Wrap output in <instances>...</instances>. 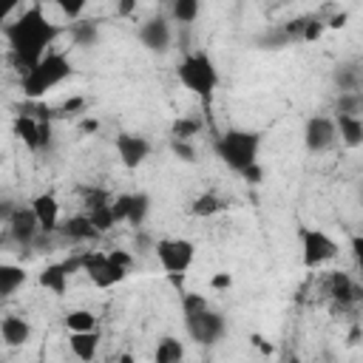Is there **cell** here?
I'll return each instance as SVG.
<instances>
[{
    "mask_svg": "<svg viewBox=\"0 0 363 363\" xmlns=\"http://www.w3.org/2000/svg\"><path fill=\"white\" fill-rule=\"evenodd\" d=\"M62 34V26L51 23L43 11V6H28L14 17L11 23L3 26V37L11 54V62L17 65L20 77L31 71L54 45V40Z\"/></svg>",
    "mask_w": 363,
    "mask_h": 363,
    "instance_id": "obj_1",
    "label": "cell"
},
{
    "mask_svg": "<svg viewBox=\"0 0 363 363\" xmlns=\"http://www.w3.org/2000/svg\"><path fill=\"white\" fill-rule=\"evenodd\" d=\"M182 315H184V329L190 340L201 346H213L224 337L227 323L224 315L216 312L201 292H182Z\"/></svg>",
    "mask_w": 363,
    "mask_h": 363,
    "instance_id": "obj_2",
    "label": "cell"
},
{
    "mask_svg": "<svg viewBox=\"0 0 363 363\" xmlns=\"http://www.w3.org/2000/svg\"><path fill=\"white\" fill-rule=\"evenodd\" d=\"M71 74H74L71 60H68L62 51H48L31 71H26V74L20 77V91H23L26 99L40 102L48 91H54L57 85H62Z\"/></svg>",
    "mask_w": 363,
    "mask_h": 363,
    "instance_id": "obj_3",
    "label": "cell"
},
{
    "mask_svg": "<svg viewBox=\"0 0 363 363\" xmlns=\"http://www.w3.org/2000/svg\"><path fill=\"white\" fill-rule=\"evenodd\" d=\"M216 156L238 176H244L252 164H258V150H261V133L258 130H244V128H230L213 142Z\"/></svg>",
    "mask_w": 363,
    "mask_h": 363,
    "instance_id": "obj_4",
    "label": "cell"
},
{
    "mask_svg": "<svg viewBox=\"0 0 363 363\" xmlns=\"http://www.w3.org/2000/svg\"><path fill=\"white\" fill-rule=\"evenodd\" d=\"M176 77L190 94L204 96V99H210L216 94V88H218V68H216V62H213V57L207 51H190L179 62Z\"/></svg>",
    "mask_w": 363,
    "mask_h": 363,
    "instance_id": "obj_5",
    "label": "cell"
},
{
    "mask_svg": "<svg viewBox=\"0 0 363 363\" xmlns=\"http://www.w3.org/2000/svg\"><path fill=\"white\" fill-rule=\"evenodd\" d=\"M298 241H301V261L306 269H320L329 261H335L340 252L337 241L320 227H309V224L298 227Z\"/></svg>",
    "mask_w": 363,
    "mask_h": 363,
    "instance_id": "obj_6",
    "label": "cell"
},
{
    "mask_svg": "<svg viewBox=\"0 0 363 363\" xmlns=\"http://www.w3.org/2000/svg\"><path fill=\"white\" fill-rule=\"evenodd\" d=\"M159 267L179 284L184 278V272L193 267L196 261V244L190 238H159L153 247Z\"/></svg>",
    "mask_w": 363,
    "mask_h": 363,
    "instance_id": "obj_7",
    "label": "cell"
},
{
    "mask_svg": "<svg viewBox=\"0 0 363 363\" xmlns=\"http://www.w3.org/2000/svg\"><path fill=\"white\" fill-rule=\"evenodd\" d=\"M79 258H82V272L88 275V281L96 289H111V286L122 284L130 272L122 264H116L108 250L105 252L102 250H85V252H79Z\"/></svg>",
    "mask_w": 363,
    "mask_h": 363,
    "instance_id": "obj_8",
    "label": "cell"
},
{
    "mask_svg": "<svg viewBox=\"0 0 363 363\" xmlns=\"http://www.w3.org/2000/svg\"><path fill=\"white\" fill-rule=\"evenodd\" d=\"M11 133L23 142V147H28L31 153H40L43 147H48L51 142V128L45 119H37L34 113H28L26 108L11 119Z\"/></svg>",
    "mask_w": 363,
    "mask_h": 363,
    "instance_id": "obj_9",
    "label": "cell"
},
{
    "mask_svg": "<svg viewBox=\"0 0 363 363\" xmlns=\"http://www.w3.org/2000/svg\"><path fill=\"white\" fill-rule=\"evenodd\" d=\"M337 142V122L335 116L326 113H315L306 119L303 125V145L309 153H323Z\"/></svg>",
    "mask_w": 363,
    "mask_h": 363,
    "instance_id": "obj_10",
    "label": "cell"
},
{
    "mask_svg": "<svg viewBox=\"0 0 363 363\" xmlns=\"http://www.w3.org/2000/svg\"><path fill=\"white\" fill-rule=\"evenodd\" d=\"M113 150H116V156H119L122 167L136 170V167H142V164L147 162V156H150L153 145H150V139H147V136L125 130V133H116V136H113Z\"/></svg>",
    "mask_w": 363,
    "mask_h": 363,
    "instance_id": "obj_11",
    "label": "cell"
},
{
    "mask_svg": "<svg viewBox=\"0 0 363 363\" xmlns=\"http://www.w3.org/2000/svg\"><path fill=\"white\" fill-rule=\"evenodd\" d=\"M74 272H82V258L79 255H71L65 261H51L45 264L40 272H37V284L43 289H48L51 295H65L68 289V278Z\"/></svg>",
    "mask_w": 363,
    "mask_h": 363,
    "instance_id": "obj_12",
    "label": "cell"
},
{
    "mask_svg": "<svg viewBox=\"0 0 363 363\" xmlns=\"http://www.w3.org/2000/svg\"><path fill=\"white\" fill-rule=\"evenodd\" d=\"M40 233L43 230H40L31 207H11V210H6V235L17 247H31Z\"/></svg>",
    "mask_w": 363,
    "mask_h": 363,
    "instance_id": "obj_13",
    "label": "cell"
},
{
    "mask_svg": "<svg viewBox=\"0 0 363 363\" xmlns=\"http://www.w3.org/2000/svg\"><path fill=\"white\" fill-rule=\"evenodd\" d=\"M136 37H139V43H142L147 51L164 54V51L170 48V43H173V28H170V23H167L164 17H147V20L139 26Z\"/></svg>",
    "mask_w": 363,
    "mask_h": 363,
    "instance_id": "obj_14",
    "label": "cell"
},
{
    "mask_svg": "<svg viewBox=\"0 0 363 363\" xmlns=\"http://www.w3.org/2000/svg\"><path fill=\"white\" fill-rule=\"evenodd\" d=\"M323 292H326V298H329L335 306H340V309H346V306L363 301L360 284H357L352 275H346V272H332V275L326 278V289H323Z\"/></svg>",
    "mask_w": 363,
    "mask_h": 363,
    "instance_id": "obj_15",
    "label": "cell"
},
{
    "mask_svg": "<svg viewBox=\"0 0 363 363\" xmlns=\"http://www.w3.org/2000/svg\"><path fill=\"white\" fill-rule=\"evenodd\" d=\"M31 213H34V218H37V224H40V230L45 233V235H51V233H57L60 227H62V216H60V199L54 196V193H37L34 199H31Z\"/></svg>",
    "mask_w": 363,
    "mask_h": 363,
    "instance_id": "obj_16",
    "label": "cell"
},
{
    "mask_svg": "<svg viewBox=\"0 0 363 363\" xmlns=\"http://www.w3.org/2000/svg\"><path fill=\"white\" fill-rule=\"evenodd\" d=\"M0 337L9 349H20L31 340V323L23 315H3L0 320Z\"/></svg>",
    "mask_w": 363,
    "mask_h": 363,
    "instance_id": "obj_17",
    "label": "cell"
},
{
    "mask_svg": "<svg viewBox=\"0 0 363 363\" xmlns=\"http://www.w3.org/2000/svg\"><path fill=\"white\" fill-rule=\"evenodd\" d=\"M99 343H102L99 329H94V332H68V349L79 363H94L96 354H99Z\"/></svg>",
    "mask_w": 363,
    "mask_h": 363,
    "instance_id": "obj_18",
    "label": "cell"
},
{
    "mask_svg": "<svg viewBox=\"0 0 363 363\" xmlns=\"http://www.w3.org/2000/svg\"><path fill=\"white\" fill-rule=\"evenodd\" d=\"M60 233H62L68 241H74V244H85V241L99 238V230L91 224V218H88L85 213L65 218V221H62V227H60Z\"/></svg>",
    "mask_w": 363,
    "mask_h": 363,
    "instance_id": "obj_19",
    "label": "cell"
},
{
    "mask_svg": "<svg viewBox=\"0 0 363 363\" xmlns=\"http://www.w3.org/2000/svg\"><path fill=\"white\" fill-rule=\"evenodd\" d=\"M335 122H337V139L346 147H360L363 145V116L335 113Z\"/></svg>",
    "mask_w": 363,
    "mask_h": 363,
    "instance_id": "obj_20",
    "label": "cell"
},
{
    "mask_svg": "<svg viewBox=\"0 0 363 363\" xmlns=\"http://www.w3.org/2000/svg\"><path fill=\"white\" fill-rule=\"evenodd\" d=\"M28 281V272L20 267V264H0V298H11L17 289H23Z\"/></svg>",
    "mask_w": 363,
    "mask_h": 363,
    "instance_id": "obj_21",
    "label": "cell"
},
{
    "mask_svg": "<svg viewBox=\"0 0 363 363\" xmlns=\"http://www.w3.org/2000/svg\"><path fill=\"white\" fill-rule=\"evenodd\" d=\"M221 210H227V201L213 190H204L190 201V216H196V218H213Z\"/></svg>",
    "mask_w": 363,
    "mask_h": 363,
    "instance_id": "obj_22",
    "label": "cell"
},
{
    "mask_svg": "<svg viewBox=\"0 0 363 363\" xmlns=\"http://www.w3.org/2000/svg\"><path fill=\"white\" fill-rule=\"evenodd\" d=\"M153 363H184V343L176 335H164L156 340Z\"/></svg>",
    "mask_w": 363,
    "mask_h": 363,
    "instance_id": "obj_23",
    "label": "cell"
},
{
    "mask_svg": "<svg viewBox=\"0 0 363 363\" xmlns=\"http://www.w3.org/2000/svg\"><path fill=\"white\" fill-rule=\"evenodd\" d=\"M62 326H65V332H94V329H99V318L91 309L77 306L62 315Z\"/></svg>",
    "mask_w": 363,
    "mask_h": 363,
    "instance_id": "obj_24",
    "label": "cell"
},
{
    "mask_svg": "<svg viewBox=\"0 0 363 363\" xmlns=\"http://www.w3.org/2000/svg\"><path fill=\"white\" fill-rule=\"evenodd\" d=\"M204 128V122L199 116H176L173 125H170V139H184V142H193V136H199Z\"/></svg>",
    "mask_w": 363,
    "mask_h": 363,
    "instance_id": "obj_25",
    "label": "cell"
},
{
    "mask_svg": "<svg viewBox=\"0 0 363 363\" xmlns=\"http://www.w3.org/2000/svg\"><path fill=\"white\" fill-rule=\"evenodd\" d=\"M150 213V196L147 193H130V204H128V221L130 227H142L145 218Z\"/></svg>",
    "mask_w": 363,
    "mask_h": 363,
    "instance_id": "obj_26",
    "label": "cell"
},
{
    "mask_svg": "<svg viewBox=\"0 0 363 363\" xmlns=\"http://www.w3.org/2000/svg\"><path fill=\"white\" fill-rule=\"evenodd\" d=\"M335 85L340 94H349V91H360L363 85V74L357 71V65H340L335 71Z\"/></svg>",
    "mask_w": 363,
    "mask_h": 363,
    "instance_id": "obj_27",
    "label": "cell"
},
{
    "mask_svg": "<svg viewBox=\"0 0 363 363\" xmlns=\"http://www.w3.org/2000/svg\"><path fill=\"white\" fill-rule=\"evenodd\" d=\"M68 34L74 37L77 45H94L99 37V23L96 20H79L74 26H68Z\"/></svg>",
    "mask_w": 363,
    "mask_h": 363,
    "instance_id": "obj_28",
    "label": "cell"
},
{
    "mask_svg": "<svg viewBox=\"0 0 363 363\" xmlns=\"http://www.w3.org/2000/svg\"><path fill=\"white\" fill-rule=\"evenodd\" d=\"M335 113H349V116H360V113H363V91H349V94H337V102H335Z\"/></svg>",
    "mask_w": 363,
    "mask_h": 363,
    "instance_id": "obj_29",
    "label": "cell"
},
{
    "mask_svg": "<svg viewBox=\"0 0 363 363\" xmlns=\"http://www.w3.org/2000/svg\"><path fill=\"white\" fill-rule=\"evenodd\" d=\"M199 11H201V6H199L196 0H173V3H170V17H173V23H193V20L199 17Z\"/></svg>",
    "mask_w": 363,
    "mask_h": 363,
    "instance_id": "obj_30",
    "label": "cell"
},
{
    "mask_svg": "<svg viewBox=\"0 0 363 363\" xmlns=\"http://www.w3.org/2000/svg\"><path fill=\"white\" fill-rule=\"evenodd\" d=\"M326 31V20L323 17H306L303 20V31H301V40L303 43H318Z\"/></svg>",
    "mask_w": 363,
    "mask_h": 363,
    "instance_id": "obj_31",
    "label": "cell"
},
{
    "mask_svg": "<svg viewBox=\"0 0 363 363\" xmlns=\"http://www.w3.org/2000/svg\"><path fill=\"white\" fill-rule=\"evenodd\" d=\"M85 105H88L85 96H68L65 102H60L54 108V116H79V113H85Z\"/></svg>",
    "mask_w": 363,
    "mask_h": 363,
    "instance_id": "obj_32",
    "label": "cell"
},
{
    "mask_svg": "<svg viewBox=\"0 0 363 363\" xmlns=\"http://www.w3.org/2000/svg\"><path fill=\"white\" fill-rule=\"evenodd\" d=\"M170 150H173V156L176 159H182V162H196V147H193V142H184V139H170Z\"/></svg>",
    "mask_w": 363,
    "mask_h": 363,
    "instance_id": "obj_33",
    "label": "cell"
},
{
    "mask_svg": "<svg viewBox=\"0 0 363 363\" xmlns=\"http://www.w3.org/2000/svg\"><path fill=\"white\" fill-rule=\"evenodd\" d=\"M349 250H352V258H354L357 275L363 278V235H352V238H349Z\"/></svg>",
    "mask_w": 363,
    "mask_h": 363,
    "instance_id": "obj_34",
    "label": "cell"
},
{
    "mask_svg": "<svg viewBox=\"0 0 363 363\" xmlns=\"http://www.w3.org/2000/svg\"><path fill=\"white\" fill-rule=\"evenodd\" d=\"M233 286V272H213L210 275V289H216V292H227Z\"/></svg>",
    "mask_w": 363,
    "mask_h": 363,
    "instance_id": "obj_35",
    "label": "cell"
},
{
    "mask_svg": "<svg viewBox=\"0 0 363 363\" xmlns=\"http://www.w3.org/2000/svg\"><path fill=\"white\" fill-rule=\"evenodd\" d=\"M77 128H79V133H96V130H99V122H96L94 116H82Z\"/></svg>",
    "mask_w": 363,
    "mask_h": 363,
    "instance_id": "obj_36",
    "label": "cell"
},
{
    "mask_svg": "<svg viewBox=\"0 0 363 363\" xmlns=\"http://www.w3.org/2000/svg\"><path fill=\"white\" fill-rule=\"evenodd\" d=\"M346 20H349V14H346V11H337V14H332V17L326 20V28H343Z\"/></svg>",
    "mask_w": 363,
    "mask_h": 363,
    "instance_id": "obj_37",
    "label": "cell"
},
{
    "mask_svg": "<svg viewBox=\"0 0 363 363\" xmlns=\"http://www.w3.org/2000/svg\"><path fill=\"white\" fill-rule=\"evenodd\" d=\"M250 340H252V346H258L264 354H275V346H272V343H267L261 335H250Z\"/></svg>",
    "mask_w": 363,
    "mask_h": 363,
    "instance_id": "obj_38",
    "label": "cell"
},
{
    "mask_svg": "<svg viewBox=\"0 0 363 363\" xmlns=\"http://www.w3.org/2000/svg\"><path fill=\"white\" fill-rule=\"evenodd\" d=\"M244 179H247V182H252V184H258V182L264 179V170H261V164H252V167L244 173Z\"/></svg>",
    "mask_w": 363,
    "mask_h": 363,
    "instance_id": "obj_39",
    "label": "cell"
},
{
    "mask_svg": "<svg viewBox=\"0 0 363 363\" xmlns=\"http://www.w3.org/2000/svg\"><path fill=\"white\" fill-rule=\"evenodd\" d=\"M130 11H136V3H119L116 6V14H130Z\"/></svg>",
    "mask_w": 363,
    "mask_h": 363,
    "instance_id": "obj_40",
    "label": "cell"
},
{
    "mask_svg": "<svg viewBox=\"0 0 363 363\" xmlns=\"http://www.w3.org/2000/svg\"><path fill=\"white\" fill-rule=\"evenodd\" d=\"M116 363H139V357H136V354H130V352H122V354L116 357Z\"/></svg>",
    "mask_w": 363,
    "mask_h": 363,
    "instance_id": "obj_41",
    "label": "cell"
},
{
    "mask_svg": "<svg viewBox=\"0 0 363 363\" xmlns=\"http://www.w3.org/2000/svg\"><path fill=\"white\" fill-rule=\"evenodd\" d=\"M289 363H301V360H298V357H292V360H289Z\"/></svg>",
    "mask_w": 363,
    "mask_h": 363,
    "instance_id": "obj_42",
    "label": "cell"
}]
</instances>
